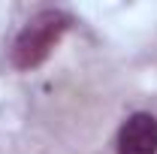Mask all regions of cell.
<instances>
[{"label":"cell","mask_w":157,"mask_h":154,"mask_svg":"<svg viewBox=\"0 0 157 154\" xmlns=\"http://www.w3.org/2000/svg\"><path fill=\"white\" fill-rule=\"evenodd\" d=\"M63 30H67V15L63 12L48 9V12L33 15V18L27 21V27L18 33L15 45H12V64L21 67V70L36 67L39 60L55 48V42L60 39Z\"/></svg>","instance_id":"6da1fadb"},{"label":"cell","mask_w":157,"mask_h":154,"mask_svg":"<svg viewBox=\"0 0 157 154\" xmlns=\"http://www.w3.org/2000/svg\"><path fill=\"white\" fill-rule=\"evenodd\" d=\"M118 154H157V118L133 112L118 130Z\"/></svg>","instance_id":"7a4b0ae2"}]
</instances>
